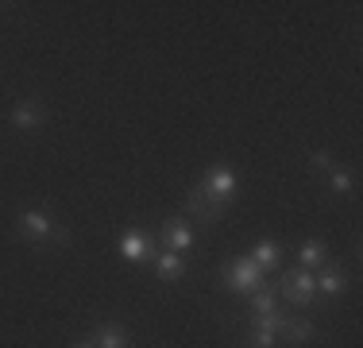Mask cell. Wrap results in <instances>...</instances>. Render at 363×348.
Listing matches in <instances>:
<instances>
[{
	"mask_svg": "<svg viewBox=\"0 0 363 348\" xmlns=\"http://www.w3.org/2000/svg\"><path fill=\"white\" fill-rule=\"evenodd\" d=\"M16 232H20V240H28V244L50 240V244H58V248H70L74 244V232L66 229V224L50 221L47 213H39V209H23V213L16 217Z\"/></svg>",
	"mask_w": 363,
	"mask_h": 348,
	"instance_id": "cell-1",
	"label": "cell"
},
{
	"mask_svg": "<svg viewBox=\"0 0 363 348\" xmlns=\"http://www.w3.org/2000/svg\"><path fill=\"white\" fill-rule=\"evenodd\" d=\"M279 294L294 306H317L321 302V294H317V275L313 271H282L279 275Z\"/></svg>",
	"mask_w": 363,
	"mask_h": 348,
	"instance_id": "cell-2",
	"label": "cell"
},
{
	"mask_svg": "<svg viewBox=\"0 0 363 348\" xmlns=\"http://www.w3.org/2000/svg\"><path fill=\"white\" fill-rule=\"evenodd\" d=\"M263 278H267V275L259 271V267H255L247 256H240L236 263L224 267V286H228L232 294H255L259 286H263Z\"/></svg>",
	"mask_w": 363,
	"mask_h": 348,
	"instance_id": "cell-3",
	"label": "cell"
},
{
	"mask_svg": "<svg viewBox=\"0 0 363 348\" xmlns=\"http://www.w3.org/2000/svg\"><path fill=\"white\" fill-rule=\"evenodd\" d=\"M290 313L286 310H274V313H259V317H252V329H247V348H274L279 344V329L282 321H286Z\"/></svg>",
	"mask_w": 363,
	"mask_h": 348,
	"instance_id": "cell-4",
	"label": "cell"
},
{
	"mask_svg": "<svg viewBox=\"0 0 363 348\" xmlns=\"http://www.w3.org/2000/svg\"><path fill=\"white\" fill-rule=\"evenodd\" d=\"M159 240H162V248H167V251L186 256V251L197 244V232H194V224H189L186 217H167L162 229H159Z\"/></svg>",
	"mask_w": 363,
	"mask_h": 348,
	"instance_id": "cell-5",
	"label": "cell"
},
{
	"mask_svg": "<svg viewBox=\"0 0 363 348\" xmlns=\"http://www.w3.org/2000/svg\"><path fill=\"white\" fill-rule=\"evenodd\" d=\"M201 190H205V194H209L217 205L228 209V205H232V197H236V174H232L228 167H224V163H217V167H213L209 174H205Z\"/></svg>",
	"mask_w": 363,
	"mask_h": 348,
	"instance_id": "cell-6",
	"label": "cell"
},
{
	"mask_svg": "<svg viewBox=\"0 0 363 348\" xmlns=\"http://www.w3.org/2000/svg\"><path fill=\"white\" fill-rule=\"evenodd\" d=\"M224 217V205H217L201 186H194L186 194V221H197V224H217Z\"/></svg>",
	"mask_w": 363,
	"mask_h": 348,
	"instance_id": "cell-7",
	"label": "cell"
},
{
	"mask_svg": "<svg viewBox=\"0 0 363 348\" xmlns=\"http://www.w3.org/2000/svg\"><path fill=\"white\" fill-rule=\"evenodd\" d=\"M43 124H47V109H43L39 97H23L12 109V128L16 132H39Z\"/></svg>",
	"mask_w": 363,
	"mask_h": 348,
	"instance_id": "cell-8",
	"label": "cell"
},
{
	"mask_svg": "<svg viewBox=\"0 0 363 348\" xmlns=\"http://www.w3.org/2000/svg\"><path fill=\"white\" fill-rule=\"evenodd\" d=\"M151 267H155V275H159L162 283H178V278L186 275V256L167 251V248H155L151 251Z\"/></svg>",
	"mask_w": 363,
	"mask_h": 348,
	"instance_id": "cell-9",
	"label": "cell"
},
{
	"mask_svg": "<svg viewBox=\"0 0 363 348\" xmlns=\"http://www.w3.org/2000/svg\"><path fill=\"white\" fill-rule=\"evenodd\" d=\"M116 248H120V256H124L128 259V263H151V240H147L143 236V232H124V236H120L116 240Z\"/></svg>",
	"mask_w": 363,
	"mask_h": 348,
	"instance_id": "cell-10",
	"label": "cell"
},
{
	"mask_svg": "<svg viewBox=\"0 0 363 348\" xmlns=\"http://www.w3.org/2000/svg\"><path fill=\"white\" fill-rule=\"evenodd\" d=\"M344 290H348V271L325 263L321 275H317V294H321V298H340Z\"/></svg>",
	"mask_w": 363,
	"mask_h": 348,
	"instance_id": "cell-11",
	"label": "cell"
},
{
	"mask_svg": "<svg viewBox=\"0 0 363 348\" xmlns=\"http://www.w3.org/2000/svg\"><path fill=\"white\" fill-rule=\"evenodd\" d=\"M279 337L286 344H309V341H317V325L306 321V317H286L282 329H279Z\"/></svg>",
	"mask_w": 363,
	"mask_h": 348,
	"instance_id": "cell-12",
	"label": "cell"
},
{
	"mask_svg": "<svg viewBox=\"0 0 363 348\" xmlns=\"http://www.w3.org/2000/svg\"><path fill=\"white\" fill-rule=\"evenodd\" d=\"M93 344H97V348H128V344H132V333H128L124 325L105 321V325H97V333H93Z\"/></svg>",
	"mask_w": 363,
	"mask_h": 348,
	"instance_id": "cell-13",
	"label": "cell"
},
{
	"mask_svg": "<svg viewBox=\"0 0 363 348\" xmlns=\"http://www.w3.org/2000/svg\"><path fill=\"white\" fill-rule=\"evenodd\" d=\"M298 263H301V271H321V267L328 263V248L321 240H306L298 248Z\"/></svg>",
	"mask_w": 363,
	"mask_h": 348,
	"instance_id": "cell-14",
	"label": "cell"
},
{
	"mask_svg": "<svg viewBox=\"0 0 363 348\" xmlns=\"http://www.w3.org/2000/svg\"><path fill=\"white\" fill-rule=\"evenodd\" d=\"M247 259H252V263L259 267V271L267 275V271H274V267H279V259H282V244L263 240V244H255V251H252Z\"/></svg>",
	"mask_w": 363,
	"mask_h": 348,
	"instance_id": "cell-15",
	"label": "cell"
},
{
	"mask_svg": "<svg viewBox=\"0 0 363 348\" xmlns=\"http://www.w3.org/2000/svg\"><path fill=\"white\" fill-rule=\"evenodd\" d=\"M274 310H279V294H274L271 286H259L252 294V313L259 317V313H274Z\"/></svg>",
	"mask_w": 363,
	"mask_h": 348,
	"instance_id": "cell-16",
	"label": "cell"
},
{
	"mask_svg": "<svg viewBox=\"0 0 363 348\" xmlns=\"http://www.w3.org/2000/svg\"><path fill=\"white\" fill-rule=\"evenodd\" d=\"M328 186H333V194L336 197H352V190H356V182H352V174L348 170H328Z\"/></svg>",
	"mask_w": 363,
	"mask_h": 348,
	"instance_id": "cell-17",
	"label": "cell"
},
{
	"mask_svg": "<svg viewBox=\"0 0 363 348\" xmlns=\"http://www.w3.org/2000/svg\"><path fill=\"white\" fill-rule=\"evenodd\" d=\"M309 167L328 174V170H333V155H328V151H309Z\"/></svg>",
	"mask_w": 363,
	"mask_h": 348,
	"instance_id": "cell-18",
	"label": "cell"
},
{
	"mask_svg": "<svg viewBox=\"0 0 363 348\" xmlns=\"http://www.w3.org/2000/svg\"><path fill=\"white\" fill-rule=\"evenodd\" d=\"M74 348H97V344H93V341H77Z\"/></svg>",
	"mask_w": 363,
	"mask_h": 348,
	"instance_id": "cell-19",
	"label": "cell"
}]
</instances>
